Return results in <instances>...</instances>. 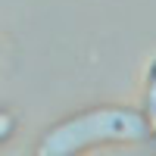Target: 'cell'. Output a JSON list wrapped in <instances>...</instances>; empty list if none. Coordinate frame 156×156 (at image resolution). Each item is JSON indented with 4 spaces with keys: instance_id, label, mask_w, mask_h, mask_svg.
Segmentation results:
<instances>
[{
    "instance_id": "2",
    "label": "cell",
    "mask_w": 156,
    "mask_h": 156,
    "mask_svg": "<svg viewBox=\"0 0 156 156\" xmlns=\"http://www.w3.org/2000/svg\"><path fill=\"white\" fill-rule=\"evenodd\" d=\"M150 112H153V125H156V62L150 72Z\"/></svg>"
},
{
    "instance_id": "1",
    "label": "cell",
    "mask_w": 156,
    "mask_h": 156,
    "mask_svg": "<svg viewBox=\"0 0 156 156\" xmlns=\"http://www.w3.org/2000/svg\"><path fill=\"white\" fill-rule=\"evenodd\" d=\"M147 119L128 109H94L84 115L62 122L53 134L47 137V153H75L100 140H140L147 134Z\"/></svg>"
},
{
    "instance_id": "3",
    "label": "cell",
    "mask_w": 156,
    "mask_h": 156,
    "mask_svg": "<svg viewBox=\"0 0 156 156\" xmlns=\"http://www.w3.org/2000/svg\"><path fill=\"white\" fill-rule=\"evenodd\" d=\"M9 131V119H6V115H0V137H3Z\"/></svg>"
}]
</instances>
